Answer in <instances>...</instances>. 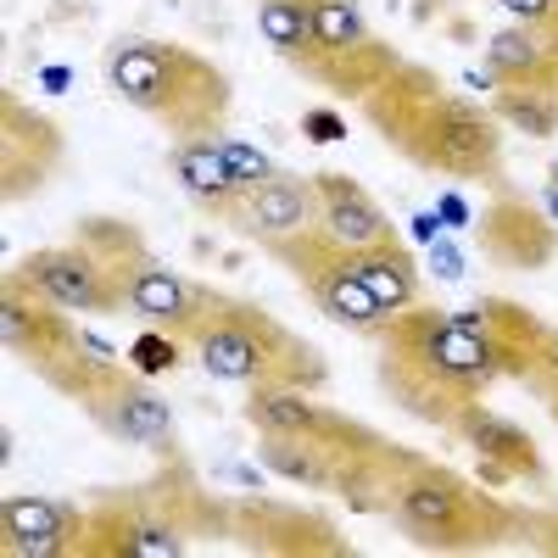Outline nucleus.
Masks as SVG:
<instances>
[{
    "label": "nucleus",
    "mask_w": 558,
    "mask_h": 558,
    "mask_svg": "<svg viewBox=\"0 0 558 558\" xmlns=\"http://www.w3.org/2000/svg\"><path fill=\"white\" fill-rule=\"evenodd\" d=\"M375 347V386L380 397L418 418L430 430H447L452 418L481 402L497 380V352L470 307H441V302H413L386 318V330L368 341Z\"/></svg>",
    "instance_id": "nucleus-1"
},
{
    "label": "nucleus",
    "mask_w": 558,
    "mask_h": 558,
    "mask_svg": "<svg viewBox=\"0 0 558 558\" xmlns=\"http://www.w3.org/2000/svg\"><path fill=\"white\" fill-rule=\"evenodd\" d=\"M363 123L380 134V146L397 151L408 168L436 173L447 184H502V123L470 101L447 89V78L425 62H408L357 101Z\"/></svg>",
    "instance_id": "nucleus-2"
},
{
    "label": "nucleus",
    "mask_w": 558,
    "mask_h": 558,
    "mask_svg": "<svg viewBox=\"0 0 558 558\" xmlns=\"http://www.w3.org/2000/svg\"><path fill=\"white\" fill-rule=\"evenodd\" d=\"M235 542V497L202 481L191 452L157 458L146 481L107 486L84 502L78 558H191Z\"/></svg>",
    "instance_id": "nucleus-3"
},
{
    "label": "nucleus",
    "mask_w": 558,
    "mask_h": 558,
    "mask_svg": "<svg viewBox=\"0 0 558 558\" xmlns=\"http://www.w3.org/2000/svg\"><path fill=\"white\" fill-rule=\"evenodd\" d=\"M101 78L123 107L151 118L168 140L223 134L235 107V78L207 51L157 34H112L101 45Z\"/></svg>",
    "instance_id": "nucleus-4"
},
{
    "label": "nucleus",
    "mask_w": 558,
    "mask_h": 558,
    "mask_svg": "<svg viewBox=\"0 0 558 558\" xmlns=\"http://www.w3.org/2000/svg\"><path fill=\"white\" fill-rule=\"evenodd\" d=\"M191 357L202 363V375L218 386H296V391H324L330 386V363L324 352L291 330L286 318H274L268 307L202 286V330L191 341Z\"/></svg>",
    "instance_id": "nucleus-5"
},
{
    "label": "nucleus",
    "mask_w": 558,
    "mask_h": 558,
    "mask_svg": "<svg viewBox=\"0 0 558 558\" xmlns=\"http://www.w3.org/2000/svg\"><path fill=\"white\" fill-rule=\"evenodd\" d=\"M520 508L525 502H508L502 492L481 486L452 463L413 452L397 475L386 520L418 553H497L520 542Z\"/></svg>",
    "instance_id": "nucleus-6"
},
{
    "label": "nucleus",
    "mask_w": 558,
    "mask_h": 558,
    "mask_svg": "<svg viewBox=\"0 0 558 558\" xmlns=\"http://www.w3.org/2000/svg\"><path fill=\"white\" fill-rule=\"evenodd\" d=\"M0 347H7L12 363H23L34 380H45L73 408L96 391L107 363H123L62 302H51L39 286H28L23 268H7V279H0Z\"/></svg>",
    "instance_id": "nucleus-7"
},
{
    "label": "nucleus",
    "mask_w": 558,
    "mask_h": 558,
    "mask_svg": "<svg viewBox=\"0 0 558 558\" xmlns=\"http://www.w3.org/2000/svg\"><path fill=\"white\" fill-rule=\"evenodd\" d=\"M402 68V51L368 23L363 0H313V34L307 51L291 62L296 78L313 89H330L336 101H363Z\"/></svg>",
    "instance_id": "nucleus-8"
},
{
    "label": "nucleus",
    "mask_w": 558,
    "mask_h": 558,
    "mask_svg": "<svg viewBox=\"0 0 558 558\" xmlns=\"http://www.w3.org/2000/svg\"><path fill=\"white\" fill-rule=\"evenodd\" d=\"M268 263L274 268H286L291 274V286L330 318L341 324L347 336L357 341H375L386 330V307L375 302V291L363 286V274H357V252L341 246L324 223H307V229H291V235H274L263 241Z\"/></svg>",
    "instance_id": "nucleus-9"
},
{
    "label": "nucleus",
    "mask_w": 558,
    "mask_h": 558,
    "mask_svg": "<svg viewBox=\"0 0 558 558\" xmlns=\"http://www.w3.org/2000/svg\"><path fill=\"white\" fill-rule=\"evenodd\" d=\"M241 418L252 425V436H296V441H313V447H330L341 458H357V452H375L386 447L391 436H380L368 418L324 402L318 391H296V386H252L241 391Z\"/></svg>",
    "instance_id": "nucleus-10"
},
{
    "label": "nucleus",
    "mask_w": 558,
    "mask_h": 558,
    "mask_svg": "<svg viewBox=\"0 0 558 558\" xmlns=\"http://www.w3.org/2000/svg\"><path fill=\"white\" fill-rule=\"evenodd\" d=\"M78 413L101 436H112L123 447H140L151 458H179L184 452L173 402L151 386V375H140L134 363H107V375L96 380V391L78 402Z\"/></svg>",
    "instance_id": "nucleus-11"
},
{
    "label": "nucleus",
    "mask_w": 558,
    "mask_h": 558,
    "mask_svg": "<svg viewBox=\"0 0 558 558\" xmlns=\"http://www.w3.org/2000/svg\"><path fill=\"white\" fill-rule=\"evenodd\" d=\"M68 168V129L23 101L17 89H0V202L17 207L51 191Z\"/></svg>",
    "instance_id": "nucleus-12"
},
{
    "label": "nucleus",
    "mask_w": 558,
    "mask_h": 558,
    "mask_svg": "<svg viewBox=\"0 0 558 558\" xmlns=\"http://www.w3.org/2000/svg\"><path fill=\"white\" fill-rule=\"evenodd\" d=\"M235 547L263 558H352V536L336 514L286 497H235Z\"/></svg>",
    "instance_id": "nucleus-13"
},
{
    "label": "nucleus",
    "mask_w": 558,
    "mask_h": 558,
    "mask_svg": "<svg viewBox=\"0 0 558 558\" xmlns=\"http://www.w3.org/2000/svg\"><path fill=\"white\" fill-rule=\"evenodd\" d=\"M447 436H452L458 447H470V458H475V481L492 486V492H502V486L547 492V486H553L547 452L536 447V436L520 425V418L497 413L486 397L463 408L452 425H447Z\"/></svg>",
    "instance_id": "nucleus-14"
},
{
    "label": "nucleus",
    "mask_w": 558,
    "mask_h": 558,
    "mask_svg": "<svg viewBox=\"0 0 558 558\" xmlns=\"http://www.w3.org/2000/svg\"><path fill=\"white\" fill-rule=\"evenodd\" d=\"M475 252L508 274H542L558 263V223L514 184H492L486 207L475 213Z\"/></svg>",
    "instance_id": "nucleus-15"
},
{
    "label": "nucleus",
    "mask_w": 558,
    "mask_h": 558,
    "mask_svg": "<svg viewBox=\"0 0 558 558\" xmlns=\"http://www.w3.org/2000/svg\"><path fill=\"white\" fill-rule=\"evenodd\" d=\"M12 268H23L28 286H39L68 313H123V286L112 279V268L101 263V252L89 241H78V235H68L62 246L23 252Z\"/></svg>",
    "instance_id": "nucleus-16"
},
{
    "label": "nucleus",
    "mask_w": 558,
    "mask_h": 558,
    "mask_svg": "<svg viewBox=\"0 0 558 558\" xmlns=\"http://www.w3.org/2000/svg\"><path fill=\"white\" fill-rule=\"evenodd\" d=\"M84 542V502L7 492L0 497V547L12 558H78Z\"/></svg>",
    "instance_id": "nucleus-17"
},
{
    "label": "nucleus",
    "mask_w": 558,
    "mask_h": 558,
    "mask_svg": "<svg viewBox=\"0 0 558 558\" xmlns=\"http://www.w3.org/2000/svg\"><path fill=\"white\" fill-rule=\"evenodd\" d=\"M307 223H318V191H313V173H291V168H274L229 213V229L252 246L291 235V229H307Z\"/></svg>",
    "instance_id": "nucleus-18"
},
{
    "label": "nucleus",
    "mask_w": 558,
    "mask_h": 558,
    "mask_svg": "<svg viewBox=\"0 0 558 558\" xmlns=\"http://www.w3.org/2000/svg\"><path fill=\"white\" fill-rule=\"evenodd\" d=\"M129 318H140L146 330H162L173 341L191 347L202 330V279L168 268L157 252L140 263L134 286H129Z\"/></svg>",
    "instance_id": "nucleus-19"
},
{
    "label": "nucleus",
    "mask_w": 558,
    "mask_h": 558,
    "mask_svg": "<svg viewBox=\"0 0 558 558\" xmlns=\"http://www.w3.org/2000/svg\"><path fill=\"white\" fill-rule=\"evenodd\" d=\"M168 173L179 184V196L191 202L202 218L213 223H229V213H235V202L246 196L235 168H229L218 134H196V140H168Z\"/></svg>",
    "instance_id": "nucleus-20"
},
{
    "label": "nucleus",
    "mask_w": 558,
    "mask_h": 558,
    "mask_svg": "<svg viewBox=\"0 0 558 558\" xmlns=\"http://www.w3.org/2000/svg\"><path fill=\"white\" fill-rule=\"evenodd\" d=\"M313 191H318V223L352 252H368L380 241H397L402 229L391 223V213L363 191L352 173H336V168H313Z\"/></svg>",
    "instance_id": "nucleus-21"
},
{
    "label": "nucleus",
    "mask_w": 558,
    "mask_h": 558,
    "mask_svg": "<svg viewBox=\"0 0 558 558\" xmlns=\"http://www.w3.org/2000/svg\"><path fill=\"white\" fill-rule=\"evenodd\" d=\"M470 313H475V324L486 330V341L497 352L502 380L525 386L531 368H536V352H542V336H547V318L536 307L514 302V296H475Z\"/></svg>",
    "instance_id": "nucleus-22"
},
{
    "label": "nucleus",
    "mask_w": 558,
    "mask_h": 558,
    "mask_svg": "<svg viewBox=\"0 0 558 558\" xmlns=\"http://www.w3.org/2000/svg\"><path fill=\"white\" fill-rule=\"evenodd\" d=\"M486 73H492V84L553 89L558 96V51H553L547 34H536L525 23H508L486 39Z\"/></svg>",
    "instance_id": "nucleus-23"
},
{
    "label": "nucleus",
    "mask_w": 558,
    "mask_h": 558,
    "mask_svg": "<svg viewBox=\"0 0 558 558\" xmlns=\"http://www.w3.org/2000/svg\"><path fill=\"white\" fill-rule=\"evenodd\" d=\"M357 274H363V286L375 291V302L386 313H402L413 302H425V274H418V257H413V246L402 235L357 252Z\"/></svg>",
    "instance_id": "nucleus-24"
},
{
    "label": "nucleus",
    "mask_w": 558,
    "mask_h": 558,
    "mask_svg": "<svg viewBox=\"0 0 558 558\" xmlns=\"http://www.w3.org/2000/svg\"><path fill=\"white\" fill-rule=\"evenodd\" d=\"M257 463L274 481H286V486L330 492L336 497L341 452H330V447H313V441H296V436H257Z\"/></svg>",
    "instance_id": "nucleus-25"
},
{
    "label": "nucleus",
    "mask_w": 558,
    "mask_h": 558,
    "mask_svg": "<svg viewBox=\"0 0 558 558\" xmlns=\"http://www.w3.org/2000/svg\"><path fill=\"white\" fill-rule=\"evenodd\" d=\"M486 112H492L502 129L525 134V140H553V134H558V96H553V89L492 84V101H486Z\"/></svg>",
    "instance_id": "nucleus-26"
},
{
    "label": "nucleus",
    "mask_w": 558,
    "mask_h": 558,
    "mask_svg": "<svg viewBox=\"0 0 558 558\" xmlns=\"http://www.w3.org/2000/svg\"><path fill=\"white\" fill-rule=\"evenodd\" d=\"M257 34L279 62H296L313 34V0H257Z\"/></svg>",
    "instance_id": "nucleus-27"
},
{
    "label": "nucleus",
    "mask_w": 558,
    "mask_h": 558,
    "mask_svg": "<svg viewBox=\"0 0 558 558\" xmlns=\"http://www.w3.org/2000/svg\"><path fill=\"white\" fill-rule=\"evenodd\" d=\"M525 553H542V558H558V508L553 502H525L520 508V542Z\"/></svg>",
    "instance_id": "nucleus-28"
},
{
    "label": "nucleus",
    "mask_w": 558,
    "mask_h": 558,
    "mask_svg": "<svg viewBox=\"0 0 558 558\" xmlns=\"http://www.w3.org/2000/svg\"><path fill=\"white\" fill-rule=\"evenodd\" d=\"M179 352H191V347L173 341V336H162V330H146V336L134 341V368H140V375H168V368L184 363Z\"/></svg>",
    "instance_id": "nucleus-29"
},
{
    "label": "nucleus",
    "mask_w": 558,
    "mask_h": 558,
    "mask_svg": "<svg viewBox=\"0 0 558 558\" xmlns=\"http://www.w3.org/2000/svg\"><path fill=\"white\" fill-rule=\"evenodd\" d=\"M218 146H223V157H229V168H235V179H241V191H252V184H263L268 173H274V162L257 151V146H241V140H229V134H218Z\"/></svg>",
    "instance_id": "nucleus-30"
},
{
    "label": "nucleus",
    "mask_w": 558,
    "mask_h": 558,
    "mask_svg": "<svg viewBox=\"0 0 558 558\" xmlns=\"http://www.w3.org/2000/svg\"><path fill=\"white\" fill-rule=\"evenodd\" d=\"M525 391H536L542 402L558 397V324H547V336H542V352H536V368H531Z\"/></svg>",
    "instance_id": "nucleus-31"
},
{
    "label": "nucleus",
    "mask_w": 558,
    "mask_h": 558,
    "mask_svg": "<svg viewBox=\"0 0 558 558\" xmlns=\"http://www.w3.org/2000/svg\"><path fill=\"white\" fill-rule=\"evenodd\" d=\"M492 7H502L514 23H525V28H536V34H558V0H492Z\"/></svg>",
    "instance_id": "nucleus-32"
},
{
    "label": "nucleus",
    "mask_w": 558,
    "mask_h": 558,
    "mask_svg": "<svg viewBox=\"0 0 558 558\" xmlns=\"http://www.w3.org/2000/svg\"><path fill=\"white\" fill-rule=\"evenodd\" d=\"M302 134L313 140V146H330V140H341V134H347V123H341V112L313 107V112H302Z\"/></svg>",
    "instance_id": "nucleus-33"
},
{
    "label": "nucleus",
    "mask_w": 558,
    "mask_h": 558,
    "mask_svg": "<svg viewBox=\"0 0 558 558\" xmlns=\"http://www.w3.org/2000/svg\"><path fill=\"white\" fill-rule=\"evenodd\" d=\"M542 408H547V413H553V425H558V397H547V402H542Z\"/></svg>",
    "instance_id": "nucleus-34"
},
{
    "label": "nucleus",
    "mask_w": 558,
    "mask_h": 558,
    "mask_svg": "<svg viewBox=\"0 0 558 558\" xmlns=\"http://www.w3.org/2000/svg\"><path fill=\"white\" fill-rule=\"evenodd\" d=\"M553 191H558V162H553Z\"/></svg>",
    "instance_id": "nucleus-35"
},
{
    "label": "nucleus",
    "mask_w": 558,
    "mask_h": 558,
    "mask_svg": "<svg viewBox=\"0 0 558 558\" xmlns=\"http://www.w3.org/2000/svg\"><path fill=\"white\" fill-rule=\"evenodd\" d=\"M553 51H558V34H553Z\"/></svg>",
    "instance_id": "nucleus-36"
}]
</instances>
